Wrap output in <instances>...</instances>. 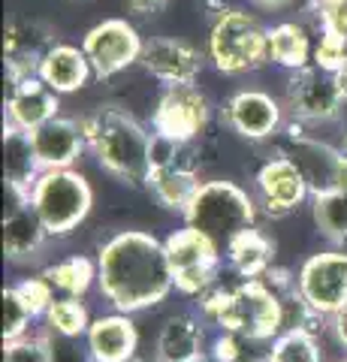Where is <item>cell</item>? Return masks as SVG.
<instances>
[{
    "mask_svg": "<svg viewBox=\"0 0 347 362\" xmlns=\"http://www.w3.org/2000/svg\"><path fill=\"white\" fill-rule=\"evenodd\" d=\"M97 287L121 314L160 305L175 287L163 242L142 230L109 235L97 254Z\"/></svg>",
    "mask_w": 347,
    "mask_h": 362,
    "instance_id": "6da1fadb",
    "label": "cell"
},
{
    "mask_svg": "<svg viewBox=\"0 0 347 362\" xmlns=\"http://www.w3.org/2000/svg\"><path fill=\"white\" fill-rule=\"evenodd\" d=\"M82 136L88 148L94 151L97 163L109 175L133 187H145L151 175V148L154 133H148L142 124L127 115L124 109H97L91 115L79 118Z\"/></svg>",
    "mask_w": 347,
    "mask_h": 362,
    "instance_id": "7a4b0ae2",
    "label": "cell"
},
{
    "mask_svg": "<svg viewBox=\"0 0 347 362\" xmlns=\"http://www.w3.org/2000/svg\"><path fill=\"white\" fill-rule=\"evenodd\" d=\"M199 311L220 332H236L251 341H275L284 332L281 296L266 278H245L236 287L215 284L199 296Z\"/></svg>",
    "mask_w": 347,
    "mask_h": 362,
    "instance_id": "3957f363",
    "label": "cell"
},
{
    "mask_svg": "<svg viewBox=\"0 0 347 362\" xmlns=\"http://www.w3.org/2000/svg\"><path fill=\"white\" fill-rule=\"evenodd\" d=\"M182 218L187 226L203 233L211 245H218L227 254L230 242L257 223V199L236 181H203Z\"/></svg>",
    "mask_w": 347,
    "mask_h": 362,
    "instance_id": "277c9868",
    "label": "cell"
},
{
    "mask_svg": "<svg viewBox=\"0 0 347 362\" xmlns=\"http://www.w3.org/2000/svg\"><path fill=\"white\" fill-rule=\"evenodd\" d=\"M208 58L227 76L260 70L269 64V30L242 9H227L211 25Z\"/></svg>",
    "mask_w": 347,
    "mask_h": 362,
    "instance_id": "5b68a950",
    "label": "cell"
},
{
    "mask_svg": "<svg viewBox=\"0 0 347 362\" xmlns=\"http://www.w3.org/2000/svg\"><path fill=\"white\" fill-rule=\"evenodd\" d=\"M30 206L37 209L49 235H70L91 211L94 190L76 169H46L30 187Z\"/></svg>",
    "mask_w": 347,
    "mask_h": 362,
    "instance_id": "8992f818",
    "label": "cell"
},
{
    "mask_svg": "<svg viewBox=\"0 0 347 362\" xmlns=\"http://www.w3.org/2000/svg\"><path fill=\"white\" fill-rule=\"evenodd\" d=\"M163 247H166V259H170V272L178 293L203 296L206 290L218 284L223 251L218 245H211L203 233H196L194 226L184 223L182 230L170 233L163 239Z\"/></svg>",
    "mask_w": 347,
    "mask_h": 362,
    "instance_id": "52a82bcc",
    "label": "cell"
},
{
    "mask_svg": "<svg viewBox=\"0 0 347 362\" xmlns=\"http://www.w3.org/2000/svg\"><path fill=\"white\" fill-rule=\"evenodd\" d=\"M296 287L323 320L347 305V247L308 257L296 272Z\"/></svg>",
    "mask_w": 347,
    "mask_h": 362,
    "instance_id": "ba28073f",
    "label": "cell"
},
{
    "mask_svg": "<svg viewBox=\"0 0 347 362\" xmlns=\"http://www.w3.org/2000/svg\"><path fill=\"white\" fill-rule=\"evenodd\" d=\"M208 118L211 106L196 85H170L154 106L151 130L172 142H196L206 133Z\"/></svg>",
    "mask_w": 347,
    "mask_h": 362,
    "instance_id": "9c48e42d",
    "label": "cell"
},
{
    "mask_svg": "<svg viewBox=\"0 0 347 362\" xmlns=\"http://www.w3.org/2000/svg\"><path fill=\"white\" fill-rule=\"evenodd\" d=\"M82 49L94 66V76L112 78V76L124 73L127 66L139 64L145 40L127 18H106L85 33Z\"/></svg>",
    "mask_w": 347,
    "mask_h": 362,
    "instance_id": "30bf717a",
    "label": "cell"
},
{
    "mask_svg": "<svg viewBox=\"0 0 347 362\" xmlns=\"http://www.w3.org/2000/svg\"><path fill=\"white\" fill-rule=\"evenodd\" d=\"M284 109L293 115V121L314 127V124H327L341 115L344 97L339 90L335 76L317 70V66H305L299 73H290Z\"/></svg>",
    "mask_w": 347,
    "mask_h": 362,
    "instance_id": "8fae6325",
    "label": "cell"
},
{
    "mask_svg": "<svg viewBox=\"0 0 347 362\" xmlns=\"http://www.w3.org/2000/svg\"><path fill=\"white\" fill-rule=\"evenodd\" d=\"M223 124L239 133L248 142H266L281 133L284 127V106L281 100L266 94L260 88H242L236 90L220 109Z\"/></svg>",
    "mask_w": 347,
    "mask_h": 362,
    "instance_id": "7c38bea8",
    "label": "cell"
},
{
    "mask_svg": "<svg viewBox=\"0 0 347 362\" xmlns=\"http://www.w3.org/2000/svg\"><path fill=\"white\" fill-rule=\"evenodd\" d=\"M58 45L54 28L40 18H16L4 30V70L6 85L40 73L42 58Z\"/></svg>",
    "mask_w": 347,
    "mask_h": 362,
    "instance_id": "4fadbf2b",
    "label": "cell"
},
{
    "mask_svg": "<svg viewBox=\"0 0 347 362\" xmlns=\"http://www.w3.org/2000/svg\"><path fill=\"white\" fill-rule=\"evenodd\" d=\"M341 148L317 139V136L305 133V124L293 121L287 127V145H284V157H290L305 185L311 190V197L335 190V178H339V163H341Z\"/></svg>",
    "mask_w": 347,
    "mask_h": 362,
    "instance_id": "5bb4252c",
    "label": "cell"
},
{
    "mask_svg": "<svg viewBox=\"0 0 347 362\" xmlns=\"http://www.w3.org/2000/svg\"><path fill=\"white\" fill-rule=\"evenodd\" d=\"M254 190L257 206H263V211L272 214V218H284V214L296 211L311 197L299 166L284 154H278L260 166V173L254 178Z\"/></svg>",
    "mask_w": 347,
    "mask_h": 362,
    "instance_id": "9a60e30c",
    "label": "cell"
},
{
    "mask_svg": "<svg viewBox=\"0 0 347 362\" xmlns=\"http://www.w3.org/2000/svg\"><path fill=\"white\" fill-rule=\"evenodd\" d=\"M203 54L184 40L175 37H151L145 40L139 64L148 70L158 82L170 85H194L196 76L203 73Z\"/></svg>",
    "mask_w": 347,
    "mask_h": 362,
    "instance_id": "2e32d148",
    "label": "cell"
},
{
    "mask_svg": "<svg viewBox=\"0 0 347 362\" xmlns=\"http://www.w3.org/2000/svg\"><path fill=\"white\" fill-rule=\"evenodd\" d=\"M58 109H61V94H54L40 76H28L21 82L9 85L6 124H13L18 130L33 133L46 121L58 118Z\"/></svg>",
    "mask_w": 347,
    "mask_h": 362,
    "instance_id": "e0dca14e",
    "label": "cell"
},
{
    "mask_svg": "<svg viewBox=\"0 0 347 362\" xmlns=\"http://www.w3.org/2000/svg\"><path fill=\"white\" fill-rule=\"evenodd\" d=\"M85 347L94 362H133L139 350V332L130 314H103L91 320L85 335Z\"/></svg>",
    "mask_w": 347,
    "mask_h": 362,
    "instance_id": "ac0fdd59",
    "label": "cell"
},
{
    "mask_svg": "<svg viewBox=\"0 0 347 362\" xmlns=\"http://www.w3.org/2000/svg\"><path fill=\"white\" fill-rule=\"evenodd\" d=\"M33 136V148L42 169H73V163L79 160V154L88 148L79 118H52L42 127L30 133Z\"/></svg>",
    "mask_w": 347,
    "mask_h": 362,
    "instance_id": "d6986e66",
    "label": "cell"
},
{
    "mask_svg": "<svg viewBox=\"0 0 347 362\" xmlns=\"http://www.w3.org/2000/svg\"><path fill=\"white\" fill-rule=\"evenodd\" d=\"M52 239L46 223L37 214V209L25 202L21 209L4 211V254L9 263H33L46 251V242Z\"/></svg>",
    "mask_w": 347,
    "mask_h": 362,
    "instance_id": "ffe728a7",
    "label": "cell"
},
{
    "mask_svg": "<svg viewBox=\"0 0 347 362\" xmlns=\"http://www.w3.org/2000/svg\"><path fill=\"white\" fill-rule=\"evenodd\" d=\"M206 332L196 317L175 314L160 326L158 344H154L158 362H206Z\"/></svg>",
    "mask_w": 347,
    "mask_h": 362,
    "instance_id": "44dd1931",
    "label": "cell"
},
{
    "mask_svg": "<svg viewBox=\"0 0 347 362\" xmlns=\"http://www.w3.org/2000/svg\"><path fill=\"white\" fill-rule=\"evenodd\" d=\"M37 76L54 90V94H73V90H82L88 82H91L94 66L88 61L82 45L58 42L46 58H42Z\"/></svg>",
    "mask_w": 347,
    "mask_h": 362,
    "instance_id": "7402d4cb",
    "label": "cell"
},
{
    "mask_svg": "<svg viewBox=\"0 0 347 362\" xmlns=\"http://www.w3.org/2000/svg\"><path fill=\"white\" fill-rule=\"evenodd\" d=\"M269 61L290 73L314 66V42H311L308 28L299 21H281L269 28Z\"/></svg>",
    "mask_w": 347,
    "mask_h": 362,
    "instance_id": "603a6c76",
    "label": "cell"
},
{
    "mask_svg": "<svg viewBox=\"0 0 347 362\" xmlns=\"http://www.w3.org/2000/svg\"><path fill=\"white\" fill-rule=\"evenodd\" d=\"M42 173L46 169L33 148V136L28 130L13 127V124H4V181L30 190Z\"/></svg>",
    "mask_w": 347,
    "mask_h": 362,
    "instance_id": "cb8c5ba5",
    "label": "cell"
},
{
    "mask_svg": "<svg viewBox=\"0 0 347 362\" xmlns=\"http://www.w3.org/2000/svg\"><path fill=\"white\" fill-rule=\"evenodd\" d=\"M199 173L196 169H187V166H154L151 175H148V187L151 197L160 202L166 211H178L184 214L190 199L196 197L199 190Z\"/></svg>",
    "mask_w": 347,
    "mask_h": 362,
    "instance_id": "d4e9b609",
    "label": "cell"
},
{
    "mask_svg": "<svg viewBox=\"0 0 347 362\" xmlns=\"http://www.w3.org/2000/svg\"><path fill=\"white\" fill-rule=\"evenodd\" d=\"M230 259V266L236 275L242 278H263L266 272H272L275 266V242L269 239V235L263 230H257V226H251V230H245L242 235H236V239L230 242L227 254H223Z\"/></svg>",
    "mask_w": 347,
    "mask_h": 362,
    "instance_id": "484cf974",
    "label": "cell"
},
{
    "mask_svg": "<svg viewBox=\"0 0 347 362\" xmlns=\"http://www.w3.org/2000/svg\"><path fill=\"white\" fill-rule=\"evenodd\" d=\"M52 287L61 293V296H76L82 299L91 284L97 281V263L91 257H82V254H73L66 259H58V263H52L46 272H42Z\"/></svg>",
    "mask_w": 347,
    "mask_h": 362,
    "instance_id": "4316f807",
    "label": "cell"
},
{
    "mask_svg": "<svg viewBox=\"0 0 347 362\" xmlns=\"http://www.w3.org/2000/svg\"><path fill=\"white\" fill-rule=\"evenodd\" d=\"M311 211L320 235L335 247H347V194L344 190H327L311 197Z\"/></svg>",
    "mask_w": 347,
    "mask_h": 362,
    "instance_id": "83f0119b",
    "label": "cell"
},
{
    "mask_svg": "<svg viewBox=\"0 0 347 362\" xmlns=\"http://www.w3.org/2000/svg\"><path fill=\"white\" fill-rule=\"evenodd\" d=\"M46 326L52 335L61 338H85L91 329V314H88L85 302L76 296H58L54 305L46 311Z\"/></svg>",
    "mask_w": 347,
    "mask_h": 362,
    "instance_id": "f1b7e54d",
    "label": "cell"
},
{
    "mask_svg": "<svg viewBox=\"0 0 347 362\" xmlns=\"http://www.w3.org/2000/svg\"><path fill=\"white\" fill-rule=\"evenodd\" d=\"M269 362H323L314 332L290 329L269 341Z\"/></svg>",
    "mask_w": 347,
    "mask_h": 362,
    "instance_id": "f546056e",
    "label": "cell"
},
{
    "mask_svg": "<svg viewBox=\"0 0 347 362\" xmlns=\"http://www.w3.org/2000/svg\"><path fill=\"white\" fill-rule=\"evenodd\" d=\"M314 66L323 73H341L347 66V37L335 28H320V37L314 42Z\"/></svg>",
    "mask_w": 347,
    "mask_h": 362,
    "instance_id": "4dcf8cb0",
    "label": "cell"
},
{
    "mask_svg": "<svg viewBox=\"0 0 347 362\" xmlns=\"http://www.w3.org/2000/svg\"><path fill=\"white\" fill-rule=\"evenodd\" d=\"M0 299H4V341L28 335L30 320H33V311L28 308V302L18 296L16 287H4Z\"/></svg>",
    "mask_w": 347,
    "mask_h": 362,
    "instance_id": "1f68e13d",
    "label": "cell"
},
{
    "mask_svg": "<svg viewBox=\"0 0 347 362\" xmlns=\"http://www.w3.org/2000/svg\"><path fill=\"white\" fill-rule=\"evenodd\" d=\"M4 362H54L49 335H21L4 341Z\"/></svg>",
    "mask_w": 347,
    "mask_h": 362,
    "instance_id": "d6a6232c",
    "label": "cell"
},
{
    "mask_svg": "<svg viewBox=\"0 0 347 362\" xmlns=\"http://www.w3.org/2000/svg\"><path fill=\"white\" fill-rule=\"evenodd\" d=\"M16 290H18V296L28 302V308L33 311V317H46V311L54 305V293H58V290L52 287V281L46 275L21 278L18 284H16Z\"/></svg>",
    "mask_w": 347,
    "mask_h": 362,
    "instance_id": "836d02e7",
    "label": "cell"
},
{
    "mask_svg": "<svg viewBox=\"0 0 347 362\" xmlns=\"http://www.w3.org/2000/svg\"><path fill=\"white\" fill-rule=\"evenodd\" d=\"M49 341H52L54 362H91V354H85V356L79 354V338H61L49 332Z\"/></svg>",
    "mask_w": 347,
    "mask_h": 362,
    "instance_id": "e575fe53",
    "label": "cell"
},
{
    "mask_svg": "<svg viewBox=\"0 0 347 362\" xmlns=\"http://www.w3.org/2000/svg\"><path fill=\"white\" fill-rule=\"evenodd\" d=\"M327 323H329V332L335 335V341H339L347 350V305H344L341 311H335Z\"/></svg>",
    "mask_w": 347,
    "mask_h": 362,
    "instance_id": "d590c367",
    "label": "cell"
},
{
    "mask_svg": "<svg viewBox=\"0 0 347 362\" xmlns=\"http://www.w3.org/2000/svg\"><path fill=\"white\" fill-rule=\"evenodd\" d=\"M124 4H127L136 16H154V13H160V9L170 4V0H124Z\"/></svg>",
    "mask_w": 347,
    "mask_h": 362,
    "instance_id": "8d00e7d4",
    "label": "cell"
},
{
    "mask_svg": "<svg viewBox=\"0 0 347 362\" xmlns=\"http://www.w3.org/2000/svg\"><path fill=\"white\" fill-rule=\"evenodd\" d=\"M335 190H344V194H347V154H341V163H339V178H335Z\"/></svg>",
    "mask_w": 347,
    "mask_h": 362,
    "instance_id": "74e56055",
    "label": "cell"
},
{
    "mask_svg": "<svg viewBox=\"0 0 347 362\" xmlns=\"http://www.w3.org/2000/svg\"><path fill=\"white\" fill-rule=\"evenodd\" d=\"M335 82H339V90H341V97H344V103H347V66L341 73H335Z\"/></svg>",
    "mask_w": 347,
    "mask_h": 362,
    "instance_id": "f35d334b",
    "label": "cell"
},
{
    "mask_svg": "<svg viewBox=\"0 0 347 362\" xmlns=\"http://www.w3.org/2000/svg\"><path fill=\"white\" fill-rule=\"evenodd\" d=\"M257 6H266V9H278V6H287L290 0H254Z\"/></svg>",
    "mask_w": 347,
    "mask_h": 362,
    "instance_id": "ab89813d",
    "label": "cell"
},
{
    "mask_svg": "<svg viewBox=\"0 0 347 362\" xmlns=\"http://www.w3.org/2000/svg\"><path fill=\"white\" fill-rule=\"evenodd\" d=\"M133 362H151V359H139V356H136V359H133ZM154 362H158V359H154Z\"/></svg>",
    "mask_w": 347,
    "mask_h": 362,
    "instance_id": "60d3db41",
    "label": "cell"
},
{
    "mask_svg": "<svg viewBox=\"0 0 347 362\" xmlns=\"http://www.w3.org/2000/svg\"><path fill=\"white\" fill-rule=\"evenodd\" d=\"M339 362H347V359H339Z\"/></svg>",
    "mask_w": 347,
    "mask_h": 362,
    "instance_id": "b9f144b4",
    "label": "cell"
},
{
    "mask_svg": "<svg viewBox=\"0 0 347 362\" xmlns=\"http://www.w3.org/2000/svg\"><path fill=\"white\" fill-rule=\"evenodd\" d=\"M91 362H94V359H91Z\"/></svg>",
    "mask_w": 347,
    "mask_h": 362,
    "instance_id": "7bdbcfd3",
    "label": "cell"
}]
</instances>
